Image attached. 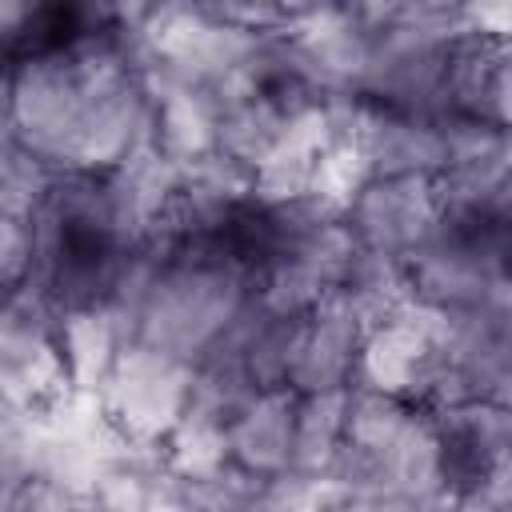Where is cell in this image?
Instances as JSON below:
<instances>
[{"mask_svg": "<svg viewBox=\"0 0 512 512\" xmlns=\"http://www.w3.org/2000/svg\"><path fill=\"white\" fill-rule=\"evenodd\" d=\"M292 400H296L292 388L252 396L224 428L228 460L256 476H288L292 472Z\"/></svg>", "mask_w": 512, "mask_h": 512, "instance_id": "cell-2", "label": "cell"}, {"mask_svg": "<svg viewBox=\"0 0 512 512\" xmlns=\"http://www.w3.org/2000/svg\"><path fill=\"white\" fill-rule=\"evenodd\" d=\"M340 216L360 252L408 260L436 228L432 176H372Z\"/></svg>", "mask_w": 512, "mask_h": 512, "instance_id": "cell-1", "label": "cell"}, {"mask_svg": "<svg viewBox=\"0 0 512 512\" xmlns=\"http://www.w3.org/2000/svg\"><path fill=\"white\" fill-rule=\"evenodd\" d=\"M8 512H88L84 496L60 480H48V476H32L16 500L8 504Z\"/></svg>", "mask_w": 512, "mask_h": 512, "instance_id": "cell-3", "label": "cell"}]
</instances>
